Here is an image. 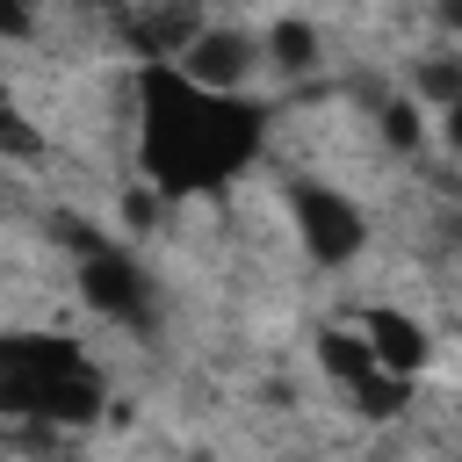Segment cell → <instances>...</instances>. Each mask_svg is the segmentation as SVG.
Listing matches in <instances>:
<instances>
[{"mask_svg": "<svg viewBox=\"0 0 462 462\" xmlns=\"http://www.w3.org/2000/svg\"><path fill=\"white\" fill-rule=\"evenodd\" d=\"M383 137H390V144H419V108H411V101L383 108Z\"/></svg>", "mask_w": 462, "mask_h": 462, "instance_id": "30bf717a", "label": "cell"}, {"mask_svg": "<svg viewBox=\"0 0 462 462\" xmlns=\"http://www.w3.org/2000/svg\"><path fill=\"white\" fill-rule=\"evenodd\" d=\"M419 87H426L440 108H455V101H462V65H455V58H426V65H419Z\"/></svg>", "mask_w": 462, "mask_h": 462, "instance_id": "9c48e42d", "label": "cell"}, {"mask_svg": "<svg viewBox=\"0 0 462 462\" xmlns=\"http://www.w3.org/2000/svg\"><path fill=\"white\" fill-rule=\"evenodd\" d=\"M0 397L14 419H94L101 404V375L87 368V354L72 339H14L0 354Z\"/></svg>", "mask_w": 462, "mask_h": 462, "instance_id": "7a4b0ae2", "label": "cell"}, {"mask_svg": "<svg viewBox=\"0 0 462 462\" xmlns=\"http://www.w3.org/2000/svg\"><path fill=\"white\" fill-rule=\"evenodd\" d=\"M440 116H448V144L462 152V101H455V108H440Z\"/></svg>", "mask_w": 462, "mask_h": 462, "instance_id": "8fae6325", "label": "cell"}, {"mask_svg": "<svg viewBox=\"0 0 462 462\" xmlns=\"http://www.w3.org/2000/svg\"><path fill=\"white\" fill-rule=\"evenodd\" d=\"M253 36L245 29H202L180 58H173V72L180 79H195L202 94H231V87H245V72H253Z\"/></svg>", "mask_w": 462, "mask_h": 462, "instance_id": "5b68a950", "label": "cell"}, {"mask_svg": "<svg viewBox=\"0 0 462 462\" xmlns=\"http://www.w3.org/2000/svg\"><path fill=\"white\" fill-rule=\"evenodd\" d=\"M440 14H448V29H462V0H440Z\"/></svg>", "mask_w": 462, "mask_h": 462, "instance_id": "7c38bea8", "label": "cell"}, {"mask_svg": "<svg viewBox=\"0 0 462 462\" xmlns=\"http://www.w3.org/2000/svg\"><path fill=\"white\" fill-rule=\"evenodd\" d=\"M267 51H274L282 72H303V65L318 58V36H310V22H282V29L267 36Z\"/></svg>", "mask_w": 462, "mask_h": 462, "instance_id": "ba28073f", "label": "cell"}, {"mask_svg": "<svg viewBox=\"0 0 462 462\" xmlns=\"http://www.w3.org/2000/svg\"><path fill=\"white\" fill-rule=\"evenodd\" d=\"M245 144H253V108H231V94H202L166 65L144 72V159L166 188L224 173Z\"/></svg>", "mask_w": 462, "mask_h": 462, "instance_id": "6da1fadb", "label": "cell"}, {"mask_svg": "<svg viewBox=\"0 0 462 462\" xmlns=\"http://www.w3.org/2000/svg\"><path fill=\"white\" fill-rule=\"evenodd\" d=\"M289 202H296V231H303V253H310V260L339 267V260L361 253L368 224H361V209H354L339 188H296Z\"/></svg>", "mask_w": 462, "mask_h": 462, "instance_id": "3957f363", "label": "cell"}, {"mask_svg": "<svg viewBox=\"0 0 462 462\" xmlns=\"http://www.w3.org/2000/svg\"><path fill=\"white\" fill-rule=\"evenodd\" d=\"M368 346H375V361L390 368V375H411V368H426V332L411 325V318H397V310H368Z\"/></svg>", "mask_w": 462, "mask_h": 462, "instance_id": "52a82bcc", "label": "cell"}, {"mask_svg": "<svg viewBox=\"0 0 462 462\" xmlns=\"http://www.w3.org/2000/svg\"><path fill=\"white\" fill-rule=\"evenodd\" d=\"M79 289H87V303H94L101 318H123V325H144V318H152V289H144V274L130 267V253H116V245H94V253L79 260Z\"/></svg>", "mask_w": 462, "mask_h": 462, "instance_id": "277c9868", "label": "cell"}, {"mask_svg": "<svg viewBox=\"0 0 462 462\" xmlns=\"http://www.w3.org/2000/svg\"><path fill=\"white\" fill-rule=\"evenodd\" d=\"M195 36H202V14H195V0H152V7L130 22V43H137L144 58H180Z\"/></svg>", "mask_w": 462, "mask_h": 462, "instance_id": "8992f818", "label": "cell"}]
</instances>
